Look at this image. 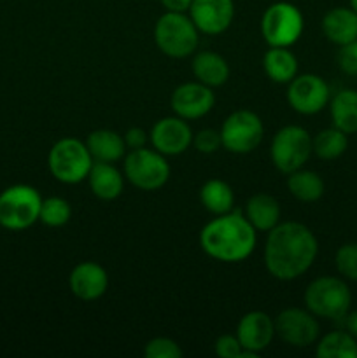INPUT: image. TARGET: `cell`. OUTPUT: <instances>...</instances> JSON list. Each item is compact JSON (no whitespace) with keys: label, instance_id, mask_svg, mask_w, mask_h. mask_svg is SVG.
Here are the masks:
<instances>
[{"label":"cell","instance_id":"14","mask_svg":"<svg viewBox=\"0 0 357 358\" xmlns=\"http://www.w3.org/2000/svg\"><path fill=\"white\" fill-rule=\"evenodd\" d=\"M170 103L175 115L186 119V121H192V119L203 117L212 110L216 96L205 84L186 83L175 87Z\"/></svg>","mask_w":357,"mask_h":358},{"label":"cell","instance_id":"24","mask_svg":"<svg viewBox=\"0 0 357 358\" xmlns=\"http://www.w3.org/2000/svg\"><path fill=\"white\" fill-rule=\"evenodd\" d=\"M265 72L273 83L289 84L298 73V59L289 48H270L262 56Z\"/></svg>","mask_w":357,"mask_h":358},{"label":"cell","instance_id":"10","mask_svg":"<svg viewBox=\"0 0 357 358\" xmlns=\"http://www.w3.org/2000/svg\"><path fill=\"white\" fill-rule=\"evenodd\" d=\"M265 128L258 114L251 110H237L230 114L220 128L223 147L234 154H248L261 143Z\"/></svg>","mask_w":357,"mask_h":358},{"label":"cell","instance_id":"7","mask_svg":"<svg viewBox=\"0 0 357 358\" xmlns=\"http://www.w3.org/2000/svg\"><path fill=\"white\" fill-rule=\"evenodd\" d=\"M303 28V14L289 2L272 3L262 14L261 31L270 48H289L296 44Z\"/></svg>","mask_w":357,"mask_h":358},{"label":"cell","instance_id":"27","mask_svg":"<svg viewBox=\"0 0 357 358\" xmlns=\"http://www.w3.org/2000/svg\"><path fill=\"white\" fill-rule=\"evenodd\" d=\"M346 147H349V135L335 126L322 129L312 138V152L322 161L338 159L345 154Z\"/></svg>","mask_w":357,"mask_h":358},{"label":"cell","instance_id":"17","mask_svg":"<svg viewBox=\"0 0 357 358\" xmlns=\"http://www.w3.org/2000/svg\"><path fill=\"white\" fill-rule=\"evenodd\" d=\"M70 290L80 301H97L108 287L107 271L97 262H80L70 273Z\"/></svg>","mask_w":357,"mask_h":358},{"label":"cell","instance_id":"8","mask_svg":"<svg viewBox=\"0 0 357 358\" xmlns=\"http://www.w3.org/2000/svg\"><path fill=\"white\" fill-rule=\"evenodd\" d=\"M270 154L272 163L282 173L289 175L300 170L312 156L310 133L301 126H284L273 136Z\"/></svg>","mask_w":357,"mask_h":358},{"label":"cell","instance_id":"4","mask_svg":"<svg viewBox=\"0 0 357 358\" xmlns=\"http://www.w3.org/2000/svg\"><path fill=\"white\" fill-rule=\"evenodd\" d=\"M42 198L31 185L16 184L0 192V226L9 231H23L34 226L41 213Z\"/></svg>","mask_w":357,"mask_h":358},{"label":"cell","instance_id":"21","mask_svg":"<svg viewBox=\"0 0 357 358\" xmlns=\"http://www.w3.org/2000/svg\"><path fill=\"white\" fill-rule=\"evenodd\" d=\"M191 69L198 83L209 87L223 86L230 77V66H227L226 59L214 51L196 52Z\"/></svg>","mask_w":357,"mask_h":358},{"label":"cell","instance_id":"5","mask_svg":"<svg viewBox=\"0 0 357 358\" xmlns=\"http://www.w3.org/2000/svg\"><path fill=\"white\" fill-rule=\"evenodd\" d=\"M154 41L163 55L170 58H186L196 51L198 28L184 13H167L154 27Z\"/></svg>","mask_w":357,"mask_h":358},{"label":"cell","instance_id":"37","mask_svg":"<svg viewBox=\"0 0 357 358\" xmlns=\"http://www.w3.org/2000/svg\"><path fill=\"white\" fill-rule=\"evenodd\" d=\"M342 322H343V325H345V331L350 332V334L357 339V310L349 311Z\"/></svg>","mask_w":357,"mask_h":358},{"label":"cell","instance_id":"32","mask_svg":"<svg viewBox=\"0 0 357 358\" xmlns=\"http://www.w3.org/2000/svg\"><path fill=\"white\" fill-rule=\"evenodd\" d=\"M192 145L198 152L202 154H212L216 150H219L223 147V140H220V131L212 128L202 129L195 135L192 138Z\"/></svg>","mask_w":357,"mask_h":358},{"label":"cell","instance_id":"25","mask_svg":"<svg viewBox=\"0 0 357 358\" xmlns=\"http://www.w3.org/2000/svg\"><path fill=\"white\" fill-rule=\"evenodd\" d=\"M200 201H202L203 208L209 210L214 215H224V213L231 212L234 205V194L233 189L219 178H212V180L205 182L200 191Z\"/></svg>","mask_w":357,"mask_h":358},{"label":"cell","instance_id":"23","mask_svg":"<svg viewBox=\"0 0 357 358\" xmlns=\"http://www.w3.org/2000/svg\"><path fill=\"white\" fill-rule=\"evenodd\" d=\"M332 126L346 135L357 133V90H342L329 100Z\"/></svg>","mask_w":357,"mask_h":358},{"label":"cell","instance_id":"15","mask_svg":"<svg viewBox=\"0 0 357 358\" xmlns=\"http://www.w3.org/2000/svg\"><path fill=\"white\" fill-rule=\"evenodd\" d=\"M150 143L163 156H177L186 152L192 143V131L186 119L163 117L150 129Z\"/></svg>","mask_w":357,"mask_h":358},{"label":"cell","instance_id":"38","mask_svg":"<svg viewBox=\"0 0 357 358\" xmlns=\"http://www.w3.org/2000/svg\"><path fill=\"white\" fill-rule=\"evenodd\" d=\"M350 9L357 13V0H350Z\"/></svg>","mask_w":357,"mask_h":358},{"label":"cell","instance_id":"31","mask_svg":"<svg viewBox=\"0 0 357 358\" xmlns=\"http://www.w3.org/2000/svg\"><path fill=\"white\" fill-rule=\"evenodd\" d=\"M147 358H181L182 350L175 341L168 338H154L144 348Z\"/></svg>","mask_w":357,"mask_h":358},{"label":"cell","instance_id":"34","mask_svg":"<svg viewBox=\"0 0 357 358\" xmlns=\"http://www.w3.org/2000/svg\"><path fill=\"white\" fill-rule=\"evenodd\" d=\"M214 350H216V355L220 358H241V352H244L237 336L231 334L220 336L214 345Z\"/></svg>","mask_w":357,"mask_h":358},{"label":"cell","instance_id":"22","mask_svg":"<svg viewBox=\"0 0 357 358\" xmlns=\"http://www.w3.org/2000/svg\"><path fill=\"white\" fill-rule=\"evenodd\" d=\"M86 147L93 161H102V163H115L126 152L125 138L112 129H97L90 133Z\"/></svg>","mask_w":357,"mask_h":358},{"label":"cell","instance_id":"6","mask_svg":"<svg viewBox=\"0 0 357 358\" xmlns=\"http://www.w3.org/2000/svg\"><path fill=\"white\" fill-rule=\"evenodd\" d=\"M48 166L52 177L63 184H79L88 178L93 157L86 143L77 138H62L52 145L48 156Z\"/></svg>","mask_w":357,"mask_h":358},{"label":"cell","instance_id":"1","mask_svg":"<svg viewBox=\"0 0 357 358\" xmlns=\"http://www.w3.org/2000/svg\"><path fill=\"white\" fill-rule=\"evenodd\" d=\"M318 254V241L304 224L284 222L268 231L265 264L276 280H296L308 271Z\"/></svg>","mask_w":357,"mask_h":358},{"label":"cell","instance_id":"18","mask_svg":"<svg viewBox=\"0 0 357 358\" xmlns=\"http://www.w3.org/2000/svg\"><path fill=\"white\" fill-rule=\"evenodd\" d=\"M322 31L326 38L336 45L357 41V13L350 7H335L322 17Z\"/></svg>","mask_w":357,"mask_h":358},{"label":"cell","instance_id":"2","mask_svg":"<svg viewBox=\"0 0 357 358\" xmlns=\"http://www.w3.org/2000/svg\"><path fill=\"white\" fill-rule=\"evenodd\" d=\"M255 229L240 212H227L210 220L200 233V247L220 262L245 261L254 252Z\"/></svg>","mask_w":357,"mask_h":358},{"label":"cell","instance_id":"9","mask_svg":"<svg viewBox=\"0 0 357 358\" xmlns=\"http://www.w3.org/2000/svg\"><path fill=\"white\" fill-rule=\"evenodd\" d=\"M125 177L140 191H156L167 184L170 166L163 154L142 147L126 154Z\"/></svg>","mask_w":357,"mask_h":358},{"label":"cell","instance_id":"3","mask_svg":"<svg viewBox=\"0 0 357 358\" xmlns=\"http://www.w3.org/2000/svg\"><path fill=\"white\" fill-rule=\"evenodd\" d=\"M304 306L315 317L342 322L352 306V292L343 278L318 276L304 290Z\"/></svg>","mask_w":357,"mask_h":358},{"label":"cell","instance_id":"20","mask_svg":"<svg viewBox=\"0 0 357 358\" xmlns=\"http://www.w3.org/2000/svg\"><path fill=\"white\" fill-rule=\"evenodd\" d=\"M245 219L255 231H272L280 220V205L272 194L258 192L245 203Z\"/></svg>","mask_w":357,"mask_h":358},{"label":"cell","instance_id":"35","mask_svg":"<svg viewBox=\"0 0 357 358\" xmlns=\"http://www.w3.org/2000/svg\"><path fill=\"white\" fill-rule=\"evenodd\" d=\"M147 140H149V136H147V133L144 131L142 128H130L128 131L125 133V143L128 149L135 150V149H142V147H146Z\"/></svg>","mask_w":357,"mask_h":358},{"label":"cell","instance_id":"26","mask_svg":"<svg viewBox=\"0 0 357 358\" xmlns=\"http://www.w3.org/2000/svg\"><path fill=\"white\" fill-rule=\"evenodd\" d=\"M287 189H289L290 194L296 199L303 203H314L318 201L324 194V180L321 178V175L315 173L312 170H296L293 173H289L287 178Z\"/></svg>","mask_w":357,"mask_h":358},{"label":"cell","instance_id":"16","mask_svg":"<svg viewBox=\"0 0 357 358\" xmlns=\"http://www.w3.org/2000/svg\"><path fill=\"white\" fill-rule=\"evenodd\" d=\"M189 17L203 34H223L234 17V3L233 0H192Z\"/></svg>","mask_w":357,"mask_h":358},{"label":"cell","instance_id":"29","mask_svg":"<svg viewBox=\"0 0 357 358\" xmlns=\"http://www.w3.org/2000/svg\"><path fill=\"white\" fill-rule=\"evenodd\" d=\"M72 215V208H70L69 201L63 198L52 196V198L42 199L41 213H38V220L49 227H62L65 226Z\"/></svg>","mask_w":357,"mask_h":358},{"label":"cell","instance_id":"33","mask_svg":"<svg viewBox=\"0 0 357 358\" xmlns=\"http://www.w3.org/2000/svg\"><path fill=\"white\" fill-rule=\"evenodd\" d=\"M338 66L346 76H357V41L340 45Z\"/></svg>","mask_w":357,"mask_h":358},{"label":"cell","instance_id":"36","mask_svg":"<svg viewBox=\"0 0 357 358\" xmlns=\"http://www.w3.org/2000/svg\"><path fill=\"white\" fill-rule=\"evenodd\" d=\"M160 2L170 13H186L191 7L192 0H160Z\"/></svg>","mask_w":357,"mask_h":358},{"label":"cell","instance_id":"28","mask_svg":"<svg viewBox=\"0 0 357 358\" xmlns=\"http://www.w3.org/2000/svg\"><path fill=\"white\" fill-rule=\"evenodd\" d=\"M315 353L321 358H357V339L345 329L332 331L318 341Z\"/></svg>","mask_w":357,"mask_h":358},{"label":"cell","instance_id":"12","mask_svg":"<svg viewBox=\"0 0 357 358\" xmlns=\"http://www.w3.org/2000/svg\"><path fill=\"white\" fill-rule=\"evenodd\" d=\"M275 334L284 343L296 348L314 345L321 334V327L314 313L301 308H287L276 317Z\"/></svg>","mask_w":357,"mask_h":358},{"label":"cell","instance_id":"30","mask_svg":"<svg viewBox=\"0 0 357 358\" xmlns=\"http://www.w3.org/2000/svg\"><path fill=\"white\" fill-rule=\"evenodd\" d=\"M335 266L342 278L357 282V243L342 245L336 250Z\"/></svg>","mask_w":357,"mask_h":358},{"label":"cell","instance_id":"19","mask_svg":"<svg viewBox=\"0 0 357 358\" xmlns=\"http://www.w3.org/2000/svg\"><path fill=\"white\" fill-rule=\"evenodd\" d=\"M88 182L91 192L104 201L119 198L125 187L121 171L112 163H102V161H93V166L88 173Z\"/></svg>","mask_w":357,"mask_h":358},{"label":"cell","instance_id":"13","mask_svg":"<svg viewBox=\"0 0 357 358\" xmlns=\"http://www.w3.org/2000/svg\"><path fill=\"white\" fill-rule=\"evenodd\" d=\"M275 336V322L262 311H251L244 315L238 324L237 338L240 341L241 358H255L259 352L268 348Z\"/></svg>","mask_w":357,"mask_h":358},{"label":"cell","instance_id":"11","mask_svg":"<svg viewBox=\"0 0 357 358\" xmlns=\"http://www.w3.org/2000/svg\"><path fill=\"white\" fill-rule=\"evenodd\" d=\"M331 100V90L322 77L315 73H303L294 77L287 90V101L296 112L314 115L324 110Z\"/></svg>","mask_w":357,"mask_h":358}]
</instances>
